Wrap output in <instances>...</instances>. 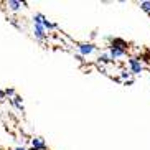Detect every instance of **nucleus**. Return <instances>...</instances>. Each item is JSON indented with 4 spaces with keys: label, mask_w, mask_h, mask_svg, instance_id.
<instances>
[{
    "label": "nucleus",
    "mask_w": 150,
    "mask_h": 150,
    "mask_svg": "<svg viewBox=\"0 0 150 150\" xmlns=\"http://www.w3.org/2000/svg\"><path fill=\"white\" fill-rule=\"evenodd\" d=\"M129 71L134 76H139L144 71V64L139 58H129Z\"/></svg>",
    "instance_id": "1"
},
{
    "label": "nucleus",
    "mask_w": 150,
    "mask_h": 150,
    "mask_svg": "<svg viewBox=\"0 0 150 150\" xmlns=\"http://www.w3.org/2000/svg\"><path fill=\"white\" fill-rule=\"evenodd\" d=\"M125 53H127V50H120V48H115V46H109V51H107L110 59H117L120 56H125Z\"/></svg>",
    "instance_id": "2"
},
{
    "label": "nucleus",
    "mask_w": 150,
    "mask_h": 150,
    "mask_svg": "<svg viewBox=\"0 0 150 150\" xmlns=\"http://www.w3.org/2000/svg\"><path fill=\"white\" fill-rule=\"evenodd\" d=\"M78 48H79V51H81V54H83V56H88V54L94 53L96 46H94L93 43H81Z\"/></svg>",
    "instance_id": "3"
},
{
    "label": "nucleus",
    "mask_w": 150,
    "mask_h": 150,
    "mask_svg": "<svg viewBox=\"0 0 150 150\" xmlns=\"http://www.w3.org/2000/svg\"><path fill=\"white\" fill-rule=\"evenodd\" d=\"M110 46H115V48H120V50H127V41L122 40V38H114Z\"/></svg>",
    "instance_id": "4"
},
{
    "label": "nucleus",
    "mask_w": 150,
    "mask_h": 150,
    "mask_svg": "<svg viewBox=\"0 0 150 150\" xmlns=\"http://www.w3.org/2000/svg\"><path fill=\"white\" fill-rule=\"evenodd\" d=\"M35 36L38 40H43L45 38V28L41 23H35Z\"/></svg>",
    "instance_id": "5"
},
{
    "label": "nucleus",
    "mask_w": 150,
    "mask_h": 150,
    "mask_svg": "<svg viewBox=\"0 0 150 150\" xmlns=\"http://www.w3.org/2000/svg\"><path fill=\"white\" fill-rule=\"evenodd\" d=\"M33 150H45V142L41 137L33 139Z\"/></svg>",
    "instance_id": "6"
},
{
    "label": "nucleus",
    "mask_w": 150,
    "mask_h": 150,
    "mask_svg": "<svg viewBox=\"0 0 150 150\" xmlns=\"http://www.w3.org/2000/svg\"><path fill=\"white\" fill-rule=\"evenodd\" d=\"M139 7H140L144 12L150 13V0H142V2H139Z\"/></svg>",
    "instance_id": "7"
},
{
    "label": "nucleus",
    "mask_w": 150,
    "mask_h": 150,
    "mask_svg": "<svg viewBox=\"0 0 150 150\" xmlns=\"http://www.w3.org/2000/svg\"><path fill=\"white\" fill-rule=\"evenodd\" d=\"M7 5H8V7H10L12 10H18L20 7H22V4H20V2H12V0H10V2H8Z\"/></svg>",
    "instance_id": "8"
},
{
    "label": "nucleus",
    "mask_w": 150,
    "mask_h": 150,
    "mask_svg": "<svg viewBox=\"0 0 150 150\" xmlns=\"http://www.w3.org/2000/svg\"><path fill=\"white\" fill-rule=\"evenodd\" d=\"M130 71H122V73H120V79H124V83H125V81H129L130 79Z\"/></svg>",
    "instance_id": "9"
},
{
    "label": "nucleus",
    "mask_w": 150,
    "mask_h": 150,
    "mask_svg": "<svg viewBox=\"0 0 150 150\" xmlns=\"http://www.w3.org/2000/svg\"><path fill=\"white\" fill-rule=\"evenodd\" d=\"M99 61H101V63H109V61H110L109 54H107V53H102L101 56H99Z\"/></svg>",
    "instance_id": "10"
},
{
    "label": "nucleus",
    "mask_w": 150,
    "mask_h": 150,
    "mask_svg": "<svg viewBox=\"0 0 150 150\" xmlns=\"http://www.w3.org/2000/svg\"><path fill=\"white\" fill-rule=\"evenodd\" d=\"M124 84H125V86H130V84H134V79H129V81H125Z\"/></svg>",
    "instance_id": "11"
},
{
    "label": "nucleus",
    "mask_w": 150,
    "mask_h": 150,
    "mask_svg": "<svg viewBox=\"0 0 150 150\" xmlns=\"http://www.w3.org/2000/svg\"><path fill=\"white\" fill-rule=\"evenodd\" d=\"M17 150H25V149H22V147H18V149Z\"/></svg>",
    "instance_id": "12"
}]
</instances>
